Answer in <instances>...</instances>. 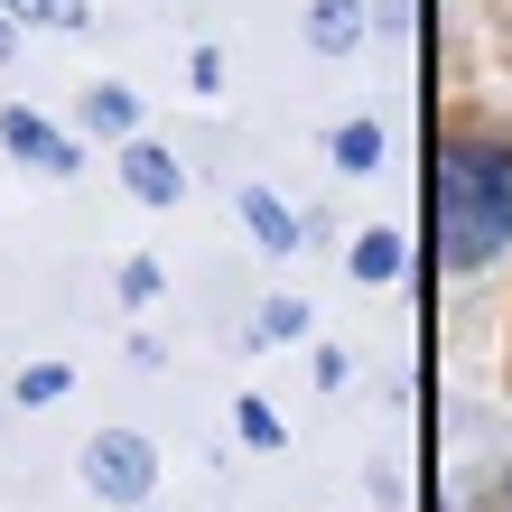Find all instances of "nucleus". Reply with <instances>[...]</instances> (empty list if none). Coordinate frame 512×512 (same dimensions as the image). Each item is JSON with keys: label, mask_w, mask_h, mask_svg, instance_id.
I'll return each mask as SVG.
<instances>
[{"label": "nucleus", "mask_w": 512, "mask_h": 512, "mask_svg": "<svg viewBox=\"0 0 512 512\" xmlns=\"http://www.w3.org/2000/svg\"><path fill=\"white\" fill-rule=\"evenodd\" d=\"M429 233L447 270H475L512 243V140L447 131L429 149Z\"/></svg>", "instance_id": "f257e3e1"}, {"label": "nucleus", "mask_w": 512, "mask_h": 512, "mask_svg": "<svg viewBox=\"0 0 512 512\" xmlns=\"http://www.w3.org/2000/svg\"><path fill=\"white\" fill-rule=\"evenodd\" d=\"M84 485H94L103 503H149V485H159V457H149V438L103 429L94 447H84Z\"/></svg>", "instance_id": "f03ea898"}, {"label": "nucleus", "mask_w": 512, "mask_h": 512, "mask_svg": "<svg viewBox=\"0 0 512 512\" xmlns=\"http://www.w3.org/2000/svg\"><path fill=\"white\" fill-rule=\"evenodd\" d=\"M0 140H10L19 159H38V168H56V177L75 168V140H66V131H47L38 112H0Z\"/></svg>", "instance_id": "7ed1b4c3"}, {"label": "nucleus", "mask_w": 512, "mask_h": 512, "mask_svg": "<svg viewBox=\"0 0 512 512\" xmlns=\"http://www.w3.org/2000/svg\"><path fill=\"white\" fill-rule=\"evenodd\" d=\"M122 187L149 196V205H177V159H168V149H149V140H131L122 149Z\"/></svg>", "instance_id": "20e7f679"}, {"label": "nucleus", "mask_w": 512, "mask_h": 512, "mask_svg": "<svg viewBox=\"0 0 512 512\" xmlns=\"http://www.w3.org/2000/svg\"><path fill=\"white\" fill-rule=\"evenodd\" d=\"M243 215H252V233H261L270 252H298V215H280V196H261V187H252V196H243Z\"/></svg>", "instance_id": "39448f33"}, {"label": "nucleus", "mask_w": 512, "mask_h": 512, "mask_svg": "<svg viewBox=\"0 0 512 512\" xmlns=\"http://www.w3.org/2000/svg\"><path fill=\"white\" fill-rule=\"evenodd\" d=\"M10 19H56V28H84L94 10H84V0H10Z\"/></svg>", "instance_id": "423d86ee"}, {"label": "nucleus", "mask_w": 512, "mask_h": 512, "mask_svg": "<svg viewBox=\"0 0 512 512\" xmlns=\"http://www.w3.org/2000/svg\"><path fill=\"white\" fill-rule=\"evenodd\" d=\"M56 391H66V364H28V373H19V401H28V410H47Z\"/></svg>", "instance_id": "0eeeda50"}, {"label": "nucleus", "mask_w": 512, "mask_h": 512, "mask_svg": "<svg viewBox=\"0 0 512 512\" xmlns=\"http://www.w3.org/2000/svg\"><path fill=\"white\" fill-rule=\"evenodd\" d=\"M336 159H345V168H373V159H382V131H373V122L336 131Z\"/></svg>", "instance_id": "6e6552de"}, {"label": "nucleus", "mask_w": 512, "mask_h": 512, "mask_svg": "<svg viewBox=\"0 0 512 512\" xmlns=\"http://www.w3.org/2000/svg\"><path fill=\"white\" fill-rule=\"evenodd\" d=\"M317 47H354V0H326L317 10Z\"/></svg>", "instance_id": "1a4fd4ad"}, {"label": "nucleus", "mask_w": 512, "mask_h": 512, "mask_svg": "<svg viewBox=\"0 0 512 512\" xmlns=\"http://www.w3.org/2000/svg\"><path fill=\"white\" fill-rule=\"evenodd\" d=\"M94 122L103 131H131V94H122V84H94Z\"/></svg>", "instance_id": "9d476101"}, {"label": "nucleus", "mask_w": 512, "mask_h": 512, "mask_svg": "<svg viewBox=\"0 0 512 512\" xmlns=\"http://www.w3.org/2000/svg\"><path fill=\"white\" fill-rule=\"evenodd\" d=\"M354 270H373V280H391V270H401V252H391V243H382V233H373V243H364V252H354Z\"/></svg>", "instance_id": "9b49d317"}, {"label": "nucleus", "mask_w": 512, "mask_h": 512, "mask_svg": "<svg viewBox=\"0 0 512 512\" xmlns=\"http://www.w3.org/2000/svg\"><path fill=\"white\" fill-rule=\"evenodd\" d=\"M243 438H252V447H270V438H280V419H270L261 401H243Z\"/></svg>", "instance_id": "f8f14e48"}, {"label": "nucleus", "mask_w": 512, "mask_h": 512, "mask_svg": "<svg viewBox=\"0 0 512 512\" xmlns=\"http://www.w3.org/2000/svg\"><path fill=\"white\" fill-rule=\"evenodd\" d=\"M0 56H10V19H0Z\"/></svg>", "instance_id": "ddd939ff"}]
</instances>
